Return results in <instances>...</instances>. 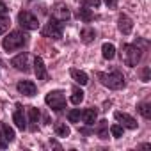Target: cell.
Masks as SVG:
<instances>
[{"mask_svg":"<svg viewBox=\"0 0 151 151\" xmlns=\"http://www.w3.org/2000/svg\"><path fill=\"white\" fill-rule=\"evenodd\" d=\"M69 75H71V78L77 82V84H80V86H86V84L89 82L87 73H84V71H80V69H71Z\"/></svg>","mask_w":151,"mask_h":151,"instance_id":"cell-15","label":"cell"},{"mask_svg":"<svg viewBox=\"0 0 151 151\" xmlns=\"http://www.w3.org/2000/svg\"><path fill=\"white\" fill-rule=\"evenodd\" d=\"M121 53H123V62L130 68H135L142 59V52L140 48H137V45H123Z\"/></svg>","mask_w":151,"mask_h":151,"instance_id":"cell-3","label":"cell"},{"mask_svg":"<svg viewBox=\"0 0 151 151\" xmlns=\"http://www.w3.org/2000/svg\"><path fill=\"white\" fill-rule=\"evenodd\" d=\"M110 133H112V137H116V139L123 137V126H121V124H112V126H110Z\"/></svg>","mask_w":151,"mask_h":151,"instance_id":"cell-26","label":"cell"},{"mask_svg":"<svg viewBox=\"0 0 151 151\" xmlns=\"http://www.w3.org/2000/svg\"><path fill=\"white\" fill-rule=\"evenodd\" d=\"M25 43H27V36L23 32H20V30H13L7 37H4L2 46H4L6 52H14V50L22 48Z\"/></svg>","mask_w":151,"mask_h":151,"instance_id":"cell-2","label":"cell"},{"mask_svg":"<svg viewBox=\"0 0 151 151\" xmlns=\"http://www.w3.org/2000/svg\"><path fill=\"white\" fill-rule=\"evenodd\" d=\"M62 30H64V22H60V20H57L53 16V18H50L48 25L43 29V34L46 37H52V39H60L62 37Z\"/></svg>","mask_w":151,"mask_h":151,"instance_id":"cell-5","label":"cell"},{"mask_svg":"<svg viewBox=\"0 0 151 151\" xmlns=\"http://www.w3.org/2000/svg\"><path fill=\"white\" fill-rule=\"evenodd\" d=\"M142 80L144 82H149V68H144L142 69Z\"/></svg>","mask_w":151,"mask_h":151,"instance_id":"cell-31","label":"cell"},{"mask_svg":"<svg viewBox=\"0 0 151 151\" xmlns=\"http://www.w3.org/2000/svg\"><path fill=\"white\" fill-rule=\"evenodd\" d=\"M96 133H98L100 139H109V124H107V121H100V124L96 128Z\"/></svg>","mask_w":151,"mask_h":151,"instance_id":"cell-23","label":"cell"},{"mask_svg":"<svg viewBox=\"0 0 151 151\" xmlns=\"http://www.w3.org/2000/svg\"><path fill=\"white\" fill-rule=\"evenodd\" d=\"M7 140H6V137H4V132H2V126H0V149H6L7 147Z\"/></svg>","mask_w":151,"mask_h":151,"instance_id":"cell-29","label":"cell"},{"mask_svg":"<svg viewBox=\"0 0 151 151\" xmlns=\"http://www.w3.org/2000/svg\"><path fill=\"white\" fill-rule=\"evenodd\" d=\"M101 55H103V59H107V60L114 59V57H116V46H114L112 43H103V46H101Z\"/></svg>","mask_w":151,"mask_h":151,"instance_id":"cell-16","label":"cell"},{"mask_svg":"<svg viewBox=\"0 0 151 151\" xmlns=\"http://www.w3.org/2000/svg\"><path fill=\"white\" fill-rule=\"evenodd\" d=\"M18 22H20V25H22L23 29H27V30H37V29H39V20H37L32 13H29V11H22V13L18 14Z\"/></svg>","mask_w":151,"mask_h":151,"instance_id":"cell-6","label":"cell"},{"mask_svg":"<svg viewBox=\"0 0 151 151\" xmlns=\"http://www.w3.org/2000/svg\"><path fill=\"white\" fill-rule=\"evenodd\" d=\"M117 27H119V30H121L124 36H128V34L133 30V22H132V18H130V16L121 14V16L117 18Z\"/></svg>","mask_w":151,"mask_h":151,"instance_id":"cell-10","label":"cell"},{"mask_svg":"<svg viewBox=\"0 0 151 151\" xmlns=\"http://www.w3.org/2000/svg\"><path fill=\"white\" fill-rule=\"evenodd\" d=\"M9 29V20L7 16H0V34H6Z\"/></svg>","mask_w":151,"mask_h":151,"instance_id":"cell-27","label":"cell"},{"mask_svg":"<svg viewBox=\"0 0 151 151\" xmlns=\"http://www.w3.org/2000/svg\"><path fill=\"white\" fill-rule=\"evenodd\" d=\"M82 119H84V123L87 124V126H93L94 123H96V117H98V110L96 109H86L84 112H82V116H80Z\"/></svg>","mask_w":151,"mask_h":151,"instance_id":"cell-13","label":"cell"},{"mask_svg":"<svg viewBox=\"0 0 151 151\" xmlns=\"http://www.w3.org/2000/svg\"><path fill=\"white\" fill-rule=\"evenodd\" d=\"M39 117H41L39 110L36 107H29V121L32 123V130H36V124L39 123Z\"/></svg>","mask_w":151,"mask_h":151,"instance_id":"cell-18","label":"cell"},{"mask_svg":"<svg viewBox=\"0 0 151 151\" xmlns=\"http://www.w3.org/2000/svg\"><path fill=\"white\" fill-rule=\"evenodd\" d=\"M84 4H86V6H89V7L98 9V7H100V4H101V0H84Z\"/></svg>","mask_w":151,"mask_h":151,"instance_id":"cell-28","label":"cell"},{"mask_svg":"<svg viewBox=\"0 0 151 151\" xmlns=\"http://www.w3.org/2000/svg\"><path fill=\"white\" fill-rule=\"evenodd\" d=\"M0 126H2V132H4V137H6V140L7 142H13L14 140V130L9 126V124H6V123H0Z\"/></svg>","mask_w":151,"mask_h":151,"instance_id":"cell-21","label":"cell"},{"mask_svg":"<svg viewBox=\"0 0 151 151\" xmlns=\"http://www.w3.org/2000/svg\"><path fill=\"white\" fill-rule=\"evenodd\" d=\"M137 110L140 112L142 117H146V119L151 117V105H149V103H140V105L137 107Z\"/></svg>","mask_w":151,"mask_h":151,"instance_id":"cell-25","label":"cell"},{"mask_svg":"<svg viewBox=\"0 0 151 151\" xmlns=\"http://www.w3.org/2000/svg\"><path fill=\"white\" fill-rule=\"evenodd\" d=\"M98 78L100 82L109 87V89H123L124 87V77H123V73L119 71H112V73H98Z\"/></svg>","mask_w":151,"mask_h":151,"instance_id":"cell-1","label":"cell"},{"mask_svg":"<svg viewBox=\"0 0 151 151\" xmlns=\"http://www.w3.org/2000/svg\"><path fill=\"white\" fill-rule=\"evenodd\" d=\"M80 116H82L80 109H71L68 112V121L69 123H80Z\"/></svg>","mask_w":151,"mask_h":151,"instance_id":"cell-24","label":"cell"},{"mask_svg":"<svg viewBox=\"0 0 151 151\" xmlns=\"http://www.w3.org/2000/svg\"><path fill=\"white\" fill-rule=\"evenodd\" d=\"M53 16L57 20H60V22H66V20L71 18V13H69V9H68L66 4H57L55 9H53Z\"/></svg>","mask_w":151,"mask_h":151,"instance_id":"cell-12","label":"cell"},{"mask_svg":"<svg viewBox=\"0 0 151 151\" xmlns=\"http://www.w3.org/2000/svg\"><path fill=\"white\" fill-rule=\"evenodd\" d=\"M11 66H14L16 69H20V71H29V53H20V55H16V57H13V60H11Z\"/></svg>","mask_w":151,"mask_h":151,"instance_id":"cell-9","label":"cell"},{"mask_svg":"<svg viewBox=\"0 0 151 151\" xmlns=\"http://www.w3.org/2000/svg\"><path fill=\"white\" fill-rule=\"evenodd\" d=\"M77 16L82 20V22H86V23H89L91 20H93V11L91 9H87L86 6H82L80 9H78V13H77Z\"/></svg>","mask_w":151,"mask_h":151,"instance_id":"cell-17","label":"cell"},{"mask_svg":"<svg viewBox=\"0 0 151 151\" xmlns=\"http://www.w3.org/2000/svg\"><path fill=\"white\" fill-rule=\"evenodd\" d=\"M34 73H36L37 80H46V78H48L46 66H45V62H43L41 57H36V59H34Z\"/></svg>","mask_w":151,"mask_h":151,"instance_id":"cell-11","label":"cell"},{"mask_svg":"<svg viewBox=\"0 0 151 151\" xmlns=\"http://www.w3.org/2000/svg\"><path fill=\"white\" fill-rule=\"evenodd\" d=\"M114 117L124 126V128H128V130H135L137 128V121L130 116V114H124V112H116L114 114Z\"/></svg>","mask_w":151,"mask_h":151,"instance_id":"cell-8","label":"cell"},{"mask_svg":"<svg viewBox=\"0 0 151 151\" xmlns=\"http://www.w3.org/2000/svg\"><path fill=\"white\" fill-rule=\"evenodd\" d=\"M16 89H18V93L23 94V96H34L36 91H37V89H36V84L30 82V80H20L18 86H16Z\"/></svg>","mask_w":151,"mask_h":151,"instance_id":"cell-7","label":"cell"},{"mask_svg":"<svg viewBox=\"0 0 151 151\" xmlns=\"http://www.w3.org/2000/svg\"><path fill=\"white\" fill-rule=\"evenodd\" d=\"M7 14H9V9H7V6L0 2V16H7Z\"/></svg>","mask_w":151,"mask_h":151,"instance_id":"cell-30","label":"cell"},{"mask_svg":"<svg viewBox=\"0 0 151 151\" xmlns=\"http://www.w3.org/2000/svg\"><path fill=\"white\" fill-rule=\"evenodd\" d=\"M84 101V91L78 89V87H75L73 89V94H71V103L73 105H80Z\"/></svg>","mask_w":151,"mask_h":151,"instance_id":"cell-20","label":"cell"},{"mask_svg":"<svg viewBox=\"0 0 151 151\" xmlns=\"http://www.w3.org/2000/svg\"><path fill=\"white\" fill-rule=\"evenodd\" d=\"M45 101H46V105H48L52 110H55V112H60V110L66 107V96H64L62 91H50V93L46 94Z\"/></svg>","mask_w":151,"mask_h":151,"instance_id":"cell-4","label":"cell"},{"mask_svg":"<svg viewBox=\"0 0 151 151\" xmlns=\"http://www.w3.org/2000/svg\"><path fill=\"white\" fill-rule=\"evenodd\" d=\"M13 121H14L16 128H20V130H25V128H27V121H25V116H23V110H22L20 105H18V109H16L14 114H13Z\"/></svg>","mask_w":151,"mask_h":151,"instance_id":"cell-14","label":"cell"},{"mask_svg":"<svg viewBox=\"0 0 151 151\" xmlns=\"http://www.w3.org/2000/svg\"><path fill=\"white\" fill-rule=\"evenodd\" d=\"M55 133H57V137H69L71 130H69V126H66L64 123H57V124H55Z\"/></svg>","mask_w":151,"mask_h":151,"instance_id":"cell-22","label":"cell"},{"mask_svg":"<svg viewBox=\"0 0 151 151\" xmlns=\"http://www.w3.org/2000/svg\"><path fill=\"white\" fill-rule=\"evenodd\" d=\"M103 2H105L107 7H110V9H114V7L117 6V0H103Z\"/></svg>","mask_w":151,"mask_h":151,"instance_id":"cell-32","label":"cell"},{"mask_svg":"<svg viewBox=\"0 0 151 151\" xmlns=\"http://www.w3.org/2000/svg\"><path fill=\"white\" fill-rule=\"evenodd\" d=\"M80 37H82V41H84V43H91V41H94L96 32H94V29L87 27V29H84V30L80 32Z\"/></svg>","mask_w":151,"mask_h":151,"instance_id":"cell-19","label":"cell"}]
</instances>
